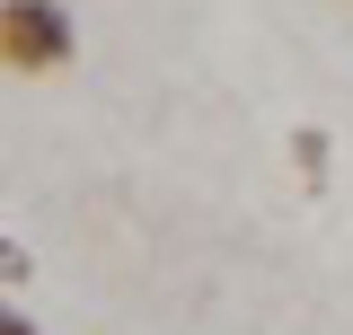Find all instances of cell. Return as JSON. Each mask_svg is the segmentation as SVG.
<instances>
[{
    "instance_id": "obj_1",
    "label": "cell",
    "mask_w": 353,
    "mask_h": 335,
    "mask_svg": "<svg viewBox=\"0 0 353 335\" xmlns=\"http://www.w3.org/2000/svg\"><path fill=\"white\" fill-rule=\"evenodd\" d=\"M71 53H80V27L62 0H0V71L53 80V71H71Z\"/></svg>"
},
{
    "instance_id": "obj_3",
    "label": "cell",
    "mask_w": 353,
    "mask_h": 335,
    "mask_svg": "<svg viewBox=\"0 0 353 335\" xmlns=\"http://www.w3.org/2000/svg\"><path fill=\"white\" fill-rule=\"evenodd\" d=\"M18 274H27V247H9V238H0V283H18Z\"/></svg>"
},
{
    "instance_id": "obj_2",
    "label": "cell",
    "mask_w": 353,
    "mask_h": 335,
    "mask_svg": "<svg viewBox=\"0 0 353 335\" xmlns=\"http://www.w3.org/2000/svg\"><path fill=\"white\" fill-rule=\"evenodd\" d=\"M0 335H36V318H27L18 300H0Z\"/></svg>"
}]
</instances>
